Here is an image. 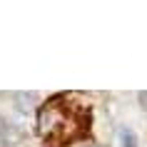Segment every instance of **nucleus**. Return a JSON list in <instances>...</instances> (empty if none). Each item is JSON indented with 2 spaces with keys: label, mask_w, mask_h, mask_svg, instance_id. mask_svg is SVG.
<instances>
[{
  "label": "nucleus",
  "mask_w": 147,
  "mask_h": 147,
  "mask_svg": "<svg viewBox=\"0 0 147 147\" xmlns=\"http://www.w3.org/2000/svg\"><path fill=\"white\" fill-rule=\"evenodd\" d=\"M137 97H140V105H142V107L147 110V92H140Z\"/></svg>",
  "instance_id": "obj_3"
},
{
  "label": "nucleus",
  "mask_w": 147,
  "mask_h": 147,
  "mask_svg": "<svg viewBox=\"0 0 147 147\" xmlns=\"http://www.w3.org/2000/svg\"><path fill=\"white\" fill-rule=\"evenodd\" d=\"M117 137H120V147H137V135L130 127H120Z\"/></svg>",
  "instance_id": "obj_1"
},
{
  "label": "nucleus",
  "mask_w": 147,
  "mask_h": 147,
  "mask_svg": "<svg viewBox=\"0 0 147 147\" xmlns=\"http://www.w3.org/2000/svg\"><path fill=\"white\" fill-rule=\"evenodd\" d=\"M15 100H18V105H20V110H23V112H28V110H30V105L35 102V95H32V92H18Z\"/></svg>",
  "instance_id": "obj_2"
},
{
  "label": "nucleus",
  "mask_w": 147,
  "mask_h": 147,
  "mask_svg": "<svg viewBox=\"0 0 147 147\" xmlns=\"http://www.w3.org/2000/svg\"><path fill=\"white\" fill-rule=\"evenodd\" d=\"M92 147H102V145H92Z\"/></svg>",
  "instance_id": "obj_4"
}]
</instances>
